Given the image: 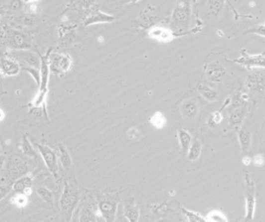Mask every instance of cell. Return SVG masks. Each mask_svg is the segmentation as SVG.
<instances>
[{
  "mask_svg": "<svg viewBox=\"0 0 265 222\" xmlns=\"http://www.w3.org/2000/svg\"><path fill=\"white\" fill-rule=\"evenodd\" d=\"M192 6L191 0H177L171 15L170 28L178 37L188 32L191 25Z\"/></svg>",
  "mask_w": 265,
  "mask_h": 222,
  "instance_id": "obj_1",
  "label": "cell"
},
{
  "mask_svg": "<svg viewBox=\"0 0 265 222\" xmlns=\"http://www.w3.org/2000/svg\"><path fill=\"white\" fill-rule=\"evenodd\" d=\"M81 193L74 183L66 181L59 200V206L62 217L66 222H70L72 215L79 205Z\"/></svg>",
  "mask_w": 265,
  "mask_h": 222,
  "instance_id": "obj_2",
  "label": "cell"
},
{
  "mask_svg": "<svg viewBox=\"0 0 265 222\" xmlns=\"http://www.w3.org/2000/svg\"><path fill=\"white\" fill-rule=\"evenodd\" d=\"M98 213L106 222H113L116 219L120 199L114 193H97L95 196Z\"/></svg>",
  "mask_w": 265,
  "mask_h": 222,
  "instance_id": "obj_3",
  "label": "cell"
},
{
  "mask_svg": "<svg viewBox=\"0 0 265 222\" xmlns=\"http://www.w3.org/2000/svg\"><path fill=\"white\" fill-rule=\"evenodd\" d=\"M244 194L245 198V216L244 222H253L255 220V211H256V184L251 177L250 173L244 175Z\"/></svg>",
  "mask_w": 265,
  "mask_h": 222,
  "instance_id": "obj_4",
  "label": "cell"
},
{
  "mask_svg": "<svg viewBox=\"0 0 265 222\" xmlns=\"http://www.w3.org/2000/svg\"><path fill=\"white\" fill-rule=\"evenodd\" d=\"M49 63L51 72L55 75L62 76L72 69V59L68 54L55 53L50 55Z\"/></svg>",
  "mask_w": 265,
  "mask_h": 222,
  "instance_id": "obj_5",
  "label": "cell"
},
{
  "mask_svg": "<svg viewBox=\"0 0 265 222\" xmlns=\"http://www.w3.org/2000/svg\"><path fill=\"white\" fill-rule=\"evenodd\" d=\"M35 146L39 153L44 160L46 167L56 180L59 178V167H58V156L56 152L48 146L44 144H33Z\"/></svg>",
  "mask_w": 265,
  "mask_h": 222,
  "instance_id": "obj_6",
  "label": "cell"
},
{
  "mask_svg": "<svg viewBox=\"0 0 265 222\" xmlns=\"http://www.w3.org/2000/svg\"><path fill=\"white\" fill-rule=\"evenodd\" d=\"M5 43L14 51H25L32 47V40L30 36L22 32L11 30L5 34Z\"/></svg>",
  "mask_w": 265,
  "mask_h": 222,
  "instance_id": "obj_7",
  "label": "cell"
},
{
  "mask_svg": "<svg viewBox=\"0 0 265 222\" xmlns=\"http://www.w3.org/2000/svg\"><path fill=\"white\" fill-rule=\"evenodd\" d=\"M249 95H254L258 98L265 95V76L261 72H255L249 74L245 80Z\"/></svg>",
  "mask_w": 265,
  "mask_h": 222,
  "instance_id": "obj_8",
  "label": "cell"
},
{
  "mask_svg": "<svg viewBox=\"0 0 265 222\" xmlns=\"http://www.w3.org/2000/svg\"><path fill=\"white\" fill-rule=\"evenodd\" d=\"M231 62L246 68L247 69H265V55H250L246 50H243L241 56L232 60Z\"/></svg>",
  "mask_w": 265,
  "mask_h": 222,
  "instance_id": "obj_9",
  "label": "cell"
},
{
  "mask_svg": "<svg viewBox=\"0 0 265 222\" xmlns=\"http://www.w3.org/2000/svg\"><path fill=\"white\" fill-rule=\"evenodd\" d=\"M148 37L162 44H167L178 37L176 32L167 26L155 25L148 30Z\"/></svg>",
  "mask_w": 265,
  "mask_h": 222,
  "instance_id": "obj_10",
  "label": "cell"
},
{
  "mask_svg": "<svg viewBox=\"0 0 265 222\" xmlns=\"http://www.w3.org/2000/svg\"><path fill=\"white\" fill-rule=\"evenodd\" d=\"M21 71V66L16 58L12 57H0V75L12 77L17 75Z\"/></svg>",
  "mask_w": 265,
  "mask_h": 222,
  "instance_id": "obj_11",
  "label": "cell"
},
{
  "mask_svg": "<svg viewBox=\"0 0 265 222\" xmlns=\"http://www.w3.org/2000/svg\"><path fill=\"white\" fill-rule=\"evenodd\" d=\"M155 9L153 6L148 5L139 14L136 19V23L139 28L141 30H149L152 26L156 25L158 16L154 12Z\"/></svg>",
  "mask_w": 265,
  "mask_h": 222,
  "instance_id": "obj_12",
  "label": "cell"
},
{
  "mask_svg": "<svg viewBox=\"0 0 265 222\" xmlns=\"http://www.w3.org/2000/svg\"><path fill=\"white\" fill-rule=\"evenodd\" d=\"M115 19L116 17L113 15L102 12L99 9H95L85 18L83 24L84 26H90L100 23H110L115 21Z\"/></svg>",
  "mask_w": 265,
  "mask_h": 222,
  "instance_id": "obj_13",
  "label": "cell"
},
{
  "mask_svg": "<svg viewBox=\"0 0 265 222\" xmlns=\"http://www.w3.org/2000/svg\"><path fill=\"white\" fill-rule=\"evenodd\" d=\"M226 69L218 62H211L205 67V77L209 81L218 83L221 81L223 76L226 74Z\"/></svg>",
  "mask_w": 265,
  "mask_h": 222,
  "instance_id": "obj_14",
  "label": "cell"
},
{
  "mask_svg": "<svg viewBox=\"0 0 265 222\" xmlns=\"http://www.w3.org/2000/svg\"><path fill=\"white\" fill-rule=\"evenodd\" d=\"M248 114L246 105L228 111V122L230 127L235 130L236 128L241 127L244 123V119Z\"/></svg>",
  "mask_w": 265,
  "mask_h": 222,
  "instance_id": "obj_15",
  "label": "cell"
},
{
  "mask_svg": "<svg viewBox=\"0 0 265 222\" xmlns=\"http://www.w3.org/2000/svg\"><path fill=\"white\" fill-rule=\"evenodd\" d=\"M33 177L29 175L23 176L15 181L12 184V191L16 193H23L27 196L32 194V187H33Z\"/></svg>",
  "mask_w": 265,
  "mask_h": 222,
  "instance_id": "obj_16",
  "label": "cell"
},
{
  "mask_svg": "<svg viewBox=\"0 0 265 222\" xmlns=\"http://www.w3.org/2000/svg\"><path fill=\"white\" fill-rule=\"evenodd\" d=\"M234 130L237 133L241 152L243 153H247V152H249L251 146H252V134H251V132L248 131L245 129H243L241 126L236 128Z\"/></svg>",
  "mask_w": 265,
  "mask_h": 222,
  "instance_id": "obj_17",
  "label": "cell"
},
{
  "mask_svg": "<svg viewBox=\"0 0 265 222\" xmlns=\"http://www.w3.org/2000/svg\"><path fill=\"white\" fill-rule=\"evenodd\" d=\"M123 213L125 218L130 222H136L139 220L140 210L134 198H130L126 201L123 207Z\"/></svg>",
  "mask_w": 265,
  "mask_h": 222,
  "instance_id": "obj_18",
  "label": "cell"
},
{
  "mask_svg": "<svg viewBox=\"0 0 265 222\" xmlns=\"http://www.w3.org/2000/svg\"><path fill=\"white\" fill-rule=\"evenodd\" d=\"M181 116L185 119H194L198 113V105L195 99L185 100L180 106Z\"/></svg>",
  "mask_w": 265,
  "mask_h": 222,
  "instance_id": "obj_19",
  "label": "cell"
},
{
  "mask_svg": "<svg viewBox=\"0 0 265 222\" xmlns=\"http://www.w3.org/2000/svg\"><path fill=\"white\" fill-rule=\"evenodd\" d=\"M227 0H208L206 3L208 16L218 17L224 7Z\"/></svg>",
  "mask_w": 265,
  "mask_h": 222,
  "instance_id": "obj_20",
  "label": "cell"
},
{
  "mask_svg": "<svg viewBox=\"0 0 265 222\" xmlns=\"http://www.w3.org/2000/svg\"><path fill=\"white\" fill-rule=\"evenodd\" d=\"M197 90H198V93L200 94L201 96L204 99L206 100L207 102H216L218 97H219V94L216 89L209 87V86L205 85V84H198L197 86Z\"/></svg>",
  "mask_w": 265,
  "mask_h": 222,
  "instance_id": "obj_21",
  "label": "cell"
},
{
  "mask_svg": "<svg viewBox=\"0 0 265 222\" xmlns=\"http://www.w3.org/2000/svg\"><path fill=\"white\" fill-rule=\"evenodd\" d=\"M202 144L200 140L198 139L192 140L191 145L188 148L187 156H188V160L191 162H195L198 160V158L200 157L202 154Z\"/></svg>",
  "mask_w": 265,
  "mask_h": 222,
  "instance_id": "obj_22",
  "label": "cell"
},
{
  "mask_svg": "<svg viewBox=\"0 0 265 222\" xmlns=\"http://www.w3.org/2000/svg\"><path fill=\"white\" fill-rule=\"evenodd\" d=\"M96 214L91 205L88 204H84L83 205L81 211L79 212V222H96Z\"/></svg>",
  "mask_w": 265,
  "mask_h": 222,
  "instance_id": "obj_23",
  "label": "cell"
},
{
  "mask_svg": "<svg viewBox=\"0 0 265 222\" xmlns=\"http://www.w3.org/2000/svg\"><path fill=\"white\" fill-rule=\"evenodd\" d=\"M177 137L181 150L184 153H187L192 141V137L187 130L183 129L177 131Z\"/></svg>",
  "mask_w": 265,
  "mask_h": 222,
  "instance_id": "obj_24",
  "label": "cell"
},
{
  "mask_svg": "<svg viewBox=\"0 0 265 222\" xmlns=\"http://www.w3.org/2000/svg\"><path fill=\"white\" fill-rule=\"evenodd\" d=\"M58 149H59V160L62 167L65 170H69L72 167V159L69 150L62 144H58Z\"/></svg>",
  "mask_w": 265,
  "mask_h": 222,
  "instance_id": "obj_25",
  "label": "cell"
},
{
  "mask_svg": "<svg viewBox=\"0 0 265 222\" xmlns=\"http://www.w3.org/2000/svg\"><path fill=\"white\" fill-rule=\"evenodd\" d=\"M20 150L23 152V154H24L25 156L34 158V159L37 157L35 149L29 140L28 137H26V135L23 136V138H22L21 143H20Z\"/></svg>",
  "mask_w": 265,
  "mask_h": 222,
  "instance_id": "obj_26",
  "label": "cell"
},
{
  "mask_svg": "<svg viewBox=\"0 0 265 222\" xmlns=\"http://www.w3.org/2000/svg\"><path fill=\"white\" fill-rule=\"evenodd\" d=\"M29 196L23 193H16L10 198V203L19 208H23L29 204Z\"/></svg>",
  "mask_w": 265,
  "mask_h": 222,
  "instance_id": "obj_27",
  "label": "cell"
},
{
  "mask_svg": "<svg viewBox=\"0 0 265 222\" xmlns=\"http://www.w3.org/2000/svg\"><path fill=\"white\" fill-rule=\"evenodd\" d=\"M37 194L46 203L50 204V205L54 203V199H55L54 194L47 187H39L37 189Z\"/></svg>",
  "mask_w": 265,
  "mask_h": 222,
  "instance_id": "obj_28",
  "label": "cell"
},
{
  "mask_svg": "<svg viewBox=\"0 0 265 222\" xmlns=\"http://www.w3.org/2000/svg\"><path fill=\"white\" fill-rule=\"evenodd\" d=\"M150 123L157 129H162L166 125V119L161 112H156L150 119Z\"/></svg>",
  "mask_w": 265,
  "mask_h": 222,
  "instance_id": "obj_29",
  "label": "cell"
},
{
  "mask_svg": "<svg viewBox=\"0 0 265 222\" xmlns=\"http://www.w3.org/2000/svg\"><path fill=\"white\" fill-rule=\"evenodd\" d=\"M205 221L211 222H228V219L220 211H212L208 214Z\"/></svg>",
  "mask_w": 265,
  "mask_h": 222,
  "instance_id": "obj_30",
  "label": "cell"
},
{
  "mask_svg": "<svg viewBox=\"0 0 265 222\" xmlns=\"http://www.w3.org/2000/svg\"><path fill=\"white\" fill-rule=\"evenodd\" d=\"M223 119V116L221 111H216L211 114V116L207 120V125L211 128L216 127L222 123Z\"/></svg>",
  "mask_w": 265,
  "mask_h": 222,
  "instance_id": "obj_31",
  "label": "cell"
},
{
  "mask_svg": "<svg viewBox=\"0 0 265 222\" xmlns=\"http://www.w3.org/2000/svg\"><path fill=\"white\" fill-rule=\"evenodd\" d=\"M182 212L185 217L188 219V222H206L205 219L202 217L200 214L198 212H192V211L188 210L185 208H182Z\"/></svg>",
  "mask_w": 265,
  "mask_h": 222,
  "instance_id": "obj_32",
  "label": "cell"
},
{
  "mask_svg": "<svg viewBox=\"0 0 265 222\" xmlns=\"http://www.w3.org/2000/svg\"><path fill=\"white\" fill-rule=\"evenodd\" d=\"M244 34H257L261 37H265V26L264 24L258 25L247 30Z\"/></svg>",
  "mask_w": 265,
  "mask_h": 222,
  "instance_id": "obj_33",
  "label": "cell"
},
{
  "mask_svg": "<svg viewBox=\"0 0 265 222\" xmlns=\"http://www.w3.org/2000/svg\"><path fill=\"white\" fill-rule=\"evenodd\" d=\"M252 163L255 167L260 168L265 166V158L262 154H257L252 158Z\"/></svg>",
  "mask_w": 265,
  "mask_h": 222,
  "instance_id": "obj_34",
  "label": "cell"
},
{
  "mask_svg": "<svg viewBox=\"0 0 265 222\" xmlns=\"http://www.w3.org/2000/svg\"><path fill=\"white\" fill-rule=\"evenodd\" d=\"M95 0H77L78 4L83 9H88L95 3Z\"/></svg>",
  "mask_w": 265,
  "mask_h": 222,
  "instance_id": "obj_35",
  "label": "cell"
},
{
  "mask_svg": "<svg viewBox=\"0 0 265 222\" xmlns=\"http://www.w3.org/2000/svg\"><path fill=\"white\" fill-rule=\"evenodd\" d=\"M10 188L6 186H0V201L3 199L9 194Z\"/></svg>",
  "mask_w": 265,
  "mask_h": 222,
  "instance_id": "obj_36",
  "label": "cell"
},
{
  "mask_svg": "<svg viewBox=\"0 0 265 222\" xmlns=\"http://www.w3.org/2000/svg\"><path fill=\"white\" fill-rule=\"evenodd\" d=\"M127 135L129 136L130 139H136L138 137L139 131L136 130L135 128H133L131 130H129Z\"/></svg>",
  "mask_w": 265,
  "mask_h": 222,
  "instance_id": "obj_37",
  "label": "cell"
},
{
  "mask_svg": "<svg viewBox=\"0 0 265 222\" xmlns=\"http://www.w3.org/2000/svg\"><path fill=\"white\" fill-rule=\"evenodd\" d=\"M241 160H242L243 164L245 165V166H249L251 163H252V158L248 156H243Z\"/></svg>",
  "mask_w": 265,
  "mask_h": 222,
  "instance_id": "obj_38",
  "label": "cell"
},
{
  "mask_svg": "<svg viewBox=\"0 0 265 222\" xmlns=\"http://www.w3.org/2000/svg\"><path fill=\"white\" fill-rule=\"evenodd\" d=\"M5 157L3 155H0V170L2 169L4 163H5Z\"/></svg>",
  "mask_w": 265,
  "mask_h": 222,
  "instance_id": "obj_39",
  "label": "cell"
},
{
  "mask_svg": "<svg viewBox=\"0 0 265 222\" xmlns=\"http://www.w3.org/2000/svg\"><path fill=\"white\" fill-rule=\"evenodd\" d=\"M4 118H5V113H4L3 110L0 108V122L3 120Z\"/></svg>",
  "mask_w": 265,
  "mask_h": 222,
  "instance_id": "obj_40",
  "label": "cell"
},
{
  "mask_svg": "<svg viewBox=\"0 0 265 222\" xmlns=\"http://www.w3.org/2000/svg\"><path fill=\"white\" fill-rule=\"evenodd\" d=\"M141 0H124V2L126 3H136V2H139Z\"/></svg>",
  "mask_w": 265,
  "mask_h": 222,
  "instance_id": "obj_41",
  "label": "cell"
},
{
  "mask_svg": "<svg viewBox=\"0 0 265 222\" xmlns=\"http://www.w3.org/2000/svg\"><path fill=\"white\" fill-rule=\"evenodd\" d=\"M37 0H26V2H35Z\"/></svg>",
  "mask_w": 265,
  "mask_h": 222,
  "instance_id": "obj_42",
  "label": "cell"
},
{
  "mask_svg": "<svg viewBox=\"0 0 265 222\" xmlns=\"http://www.w3.org/2000/svg\"><path fill=\"white\" fill-rule=\"evenodd\" d=\"M264 25H265V23H264Z\"/></svg>",
  "mask_w": 265,
  "mask_h": 222,
  "instance_id": "obj_43",
  "label": "cell"
}]
</instances>
